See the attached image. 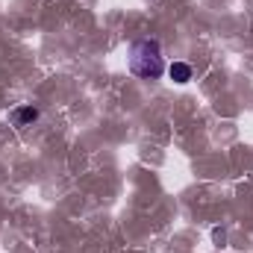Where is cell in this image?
Here are the masks:
<instances>
[{
  "label": "cell",
  "instance_id": "1",
  "mask_svg": "<svg viewBox=\"0 0 253 253\" xmlns=\"http://www.w3.org/2000/svg\"><path fill=\"white\" fill-rule=\"evenodd\" d=\"M129 71L141 80H159L165 74L162 47H159L156 39H138L129 47Z\"/></svg>",
  "mask_w": 253,
  "mask_h": 253
},
{
  "label": "cell",
  "instance_id": "2",
  "mask_svg": "<svg viewBox=\"0 0 253 253\" xmlns=\"http://www.w3.org/2000/svg\"><path fill=\"white\" fill-rule=\"evenodd\" d=\"M9 118H12L15 126H27V124H33V121L39 118V109H36V106H18Z\"/></svg>",
  "mask_w": 253,
  "mask_h": 253
},
{
  "label": "cell",
  "instance_id": "3",
  "mask_svg": "<svg viewBox=\"0 0 253 253\" xmlns=\"http://www.w3.org/2000/svg\"><path fill=\"white\" fill-rule=\"evenodd\" d=\"M168 77L174 80V83H189L191 80V65H186V62H171L168 65Z\"/></svg>",
  "mask_w": 253,
  "mask_h": 253
}]
</instances>
